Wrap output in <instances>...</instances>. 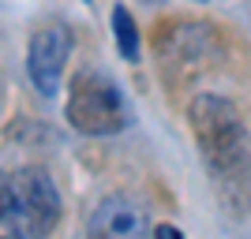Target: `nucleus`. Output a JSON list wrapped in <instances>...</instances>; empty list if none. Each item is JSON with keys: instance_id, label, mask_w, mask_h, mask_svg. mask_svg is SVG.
<instances>
[{"instance_id": "nucleus-1", "label": "nucleus", "mask_w": 251, "mask_h": 239, "mask_svg": "<svg viewBox=\"0 0 251 239\" xmlns=\"http://www.w3.org/2000/svg\"><path fill=\"white\" fill-rule=\"evenodd\" d=\"M188 127L191 138L199 146L202 161H206L218 176H244L251 168V135L244 124L240 109L229 97L218 94H195L188 109Z\"/></svg>"}, {"instance_id": "nucleus-2", "label": "nucleus", "mask_w": 251, "mask_h": 239, "mask_svg": "<svg viewBox=\"0 0 251 239\" xmlns=\"http://www.w3.org/2000/svg\"><path fill=\"white\" fill-rule=\"evenodd\" d=\"M60 220V191L45 168H15L0 183V224L4 236L38 239Z\"/></svg>"}, {"instance_id": "nucleus-3", "label": "nucleus", "mask_w": 251, "mask_h": 239, "mask_svg": "<svg viewBox=\"0 0 251 239\" xmlns=\"http://www.w3.org/2000/svg\"><path fill=\"white\" fill-rule=\"evenodd\" d=\"M68 124L86 138H109L120 135L131 124V109H127L124 94L116 90V83L109 75L86 67L75 71V79L68 83V105H64Z\"/></svg>"}, {"instance_id": "nucleus-4", "label": "nucleus", "mask_w": 251, "mask_h": 239, "mask_svg": "<svg viewBox=\"0 0 251 239\" xmlns=\"http://www.w3.org/2000/svg\"><path fill=\"white\" fill-rule=\"evenodd\" d=\"M72 26H64L60 19L45 22L30 34V45H26V75H30L34 90L42 97H52L60 90L64 67H68V56H72Z\"/></svg>"}, {"instance_id": "nucleus-5", "label": "nucleus", "mask_w": 251, "mask_h": 239, "mask_svg": "<svg viewBox=\"0 0 251 239\" xmlns=\"http://www.w3.org/2000/svg\"><path fill=\"white\" fill-rule=\"evenodd\" d=\"M90 236H116V239H131V236H147L150 232V217L135 198L127 195H109L101 198L86 220Z\"/></svg>"}, {"instance_id": "nucleus-6", "label": "nucleus", "mask_w": 251, "mask_h": 239, "mask_svg": "<svg viewBox=\"0 0 251 239\" xmlns=\"http://www.w3.org/2000/svg\"><path fill=\"white\" fill-rule=\"evenodd\" d=\"M113 38H116L120 56L135 64L139 60V26H135V19H131V11H127L124 4L113 8Z\"/></svg>"}, {"instance_id": "nucleus-7", "label": "nucleus", "mask_w": 251, "mask_h": 239, "mask_svg": "<svg viewBox=\"0 0 251 239\" xmlns=\"http://www.w3.org/2000/svg\"><path fill=\"white\" fill-rule=\"evenodd\" d=\"M154 236H169V239H176V236H180V232H176V228H173V224H161V228H154Z\"/></svg>"}, {"instance_id": "nucleus-8", "label": "nucleus", "mask_w": 251, "mask_h": 239, "mask_svg": "<svg viewBox=\"0 0 251 239\" xmlns=\"http://www.w3.org/2000/svg\"><path fill=\"white\" fill-rule=\"evenodd\" d=\"M143 4H157V0H143Z\"/></svg>"}]
</instances>
